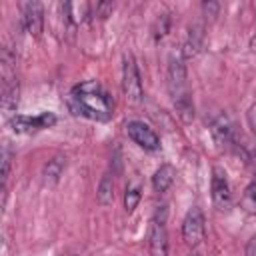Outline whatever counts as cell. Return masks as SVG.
Returning a JSON list of instances; mask_svg holds the SVG:
<instances>
[{
	"label": "cell",
	"mask_w": 256,
	"mask_h": 256,
	"mask_svg": "<svg viewBox=\"0 0 256 256\" xmlns=\"http://www.w3.org/2000/svg\"><path fill=\"white\" fill-rule=\"evenodd\" d=\"M70 106L76 114H82L90 120L106 122L112 118V102L106 90L98 80H86L72 88Z\"/></svg>",
	"instance_id": "cell-1"
},
{
	"label": "cell",
	"mask_w": 256,
	"mask_h": 256,
	"mask_svg": "<svg viewBox=\"0 0 256 256\" xmlns=\"http://www.w3.org/2000/svg\"><path fill=\"white\" fill-rule=\"evenodd\" d=\"M166 86L174 104L176 114L180 116L182 122H192L194 120V104H192V96H190V88H188V74H186V64L182 54H172L168 60V68H166Z\"/></svg>",
	"instance_id": "cell-2"
},
{
	"label": "cell",
	"mask_w": 256,
	"mask_h": 256,
	"mask_svg": "<svg viewBox=\"0 0 256 256\" xmlns=\"http://www.w3.org/2000/svg\"><path fill=\"white\" fill-rule=\"evenodd\" d=\"M0 74H2V110L6 114H14L20 100V84L16 78V56L10 48H2L0 52Z\"/></svg>",
	"instance_id": "cell-3"
},
{
	"label": "cell",
	"mask_w": 256,
	"mask_h": 256,
	"mask_svg": "<svg viewBox=\"0 0 256 256\" xmlns=\"http://www.w3.org/2000/svg\"><path fill=\"white\" fill-rule=\"evenodd\" d=\"M122 92L130 106H138L144 100V88L140 80V72L132 54H124L122 58Z\"/></svg>",
	"instance_id": "cell-4"
},
{
	"label": "cell",
	"mask_w": 256,
	"mask_h": 256,
	"mask_svg": "<svg viewBox=\"0 0 256 256\" xmlns=\"http://www.w3.org/2000/svg\"><path fill=\"white\" fill-rule=\"evenodd\" d=\"M148 252L150 256H168V230H166V206H158L148 224Z\"/></svg>",
	"instance_id": "cell-5"
},
{
	"label": "cell",
	"mask_w": 256,
	"mask_h": 256,
	"mask_svg": "<svg viewBox=\"0 0 256 256\" xmlns=\"http://www.w3.org/2000/svg\"><path fill=\"white\" fill-rule=\"evenodd\" d=\"M182 238L190 248H196L202 244V240L206 238V220H204V212L198 206H192L184 220H182Z\"/></svg>",
	"instance_id": "cell-6"
},
{
	"label": "cell",
	"mask_w": 256,
	"mask_h": 256,
	"mask_svg": "<svg viewBox=\"0 0 256 256\" xmlns=\"http://www.w3.org/2000/svg\"><path fill=\"white\" fill-rule=\"evenodd\" d=\"M210 134L214 138V142L220 146V148H228V150H234L236 142L240 140V134L236 132V126L232 122V118L222 112L218 114L212 122H210Z\"/></svg>",
	"instance_id": "cell-7"
},
{
	"label": "cell",
	"mask_w": 256,
	"mask_h": 256,
	"mask_svg": "<svg viewBox=\"0 0 256 256\" xmlns=\"http://www.w3.org/2000/svg\"><path fill=\"white\" fill-rule=\"evenodd\" d=\"M56 124V116L52 112H42L38 116H22V114H14L8 120V126L14 134H30L34 130H44V128H52Z\"/></svg>",
	"instance_id": "cell-8"
},
{
	"label": "cell",
	"mask_w": 256,
	"mask_h": 256,
	"mask_svg": "<svg viewBox=\"0 0 256 256\" xmlns=\"http://www.w3.org/2000/svg\"><path fill=\"white\" fill-rule=\"evenodd\" d=\"M210 192H212V202L218 210H228L232 204V192L230 184L226 178V172L220 166L212 168V182H210Z\"/></svg>",
	"instance_id": "cell-9"
},
{
	"label": "cell",
	"mask_w": 256,
	"mask_h": 256,
	"mask_svg": "<svg viewBox=\"0 0 256 256\" xmlns=\"http://www.w3.org/2000/svg\"><path fill=\"white\" fill-rule=\"evenodd\" d=\"M126 134L132 138L134 144H138L140 148H144V150H148V152H154V150L160 148V138H158V134H156L148 124H144V122H140V120L128 122V124H126Z\"/></svg>",
	"instance_id": "cell-10"
},
{
	"label": "cell",
	"mask_w": 256,
	"mask_h": 256,
	"mask_svg": "<svg viewBox=\"0 0 256 256\" xmlns=\"http://www.w3.org/2000/svg\"><path fill=\"white\" fill-rule=\"evenodd\" d=\"M22 20H24V28L30 36L38 38L44 30V6L42 2H24L22 4Z\"/></svg>",
	"instance_id": "cell-11"
},
{
	"label": "cell",
	"mask_w": 256,
	"mask_h": 256,
	"mask_svg": "<svg viewBox=\"0 0 256 256\" xmlns=\"http://www.w3.org/2000/svg\"><path fill=\"white\" fill-rule=\"evenodd\" d=\"M202 42H204V24L202 22H192L188 26V32H186V38H184V44H182V58H194L200 48H202Z\"/></svg>",
	"instance_id": "cell-12"
},
{
	"label": "cell",
	"mask_w": 256,
	"mask_h": 256,
	"mask_svg": "<svg viewBox=\"0 0 256 256\" xmlns=\"http://www.w3.org/2000/svg\"><path fill=\"white\" fill-rule=\"evenodd\" d=\"M64 168H66V158L64 156L58 154V156L50 158L44 164V168H42V180H44V184H48V186L58 184L60 176L64 174Z\"/></svg>",
	"instance_id": "cell-13"
},
{
	"label": "cell",
	"mask_w": 256,
	"mask_h": 256,
	"mask_svg": "<svg viewBox=\"0 0 256 256\" xmlns=\"http://www.w3.org/2000/svg\"><path fill=\"white\" fill-rule=\"evenodd\" d=\"M174 176H176L174 166H172V164H162V166L154 172V176H152V188H154V192H160V194L166 192V190L172 186Z\"/></svg>",
	"instance_id": "cell-14"
},
{
	"label": "cell",
	"mask_w": 256,
	"mask_h": 256,
	"mask_svg": "<svg viewBox=\"0 0 256 256\" xmlns=\"http://www.w3.org/2000/svg\"><path fill=\"white\" fill-rule=\"evenodd\" d=\"M96 202L104 208L114 202V180L108 172L100 178V184H98V190H96Z\"/></svg>",
	"instance_id": "cell-15"
},
{
	"label": "cell",
	"mask_w": 256,
	"mask_h": 256,
	"mask_svg": "<svg viewBox=\"0 0 256 256\" xmlns=\"http://www.w3.org/2000/svg\"><path fill=\"white\" fill-rule=\"evenodd\" d=\"M240 206L244 208V212L256 214V178L244 188L242 198H240Z\"/></svg>",
	"instance_id": "cell-16"
},
{
	"label": "cell",
	"mask_w": 256,
	"mask_h": 256,
	"mask_svg": "<svg viewBox=\"0 0 256 256\" xmlns=\"http://www.w3.org/2000/svg\"><path fill=\"white\" fill-rule=\"evenodd\" d=\"M170 14H158V18L154 20V26H152V36L156 42H160L168 32H170Z\"/></svg>",
	"instance_id": "cell-17"
},
{
	"label": "cell",
	"mask_w": 256,
	"mask_h": 256,
	"mask_svg": "<svg viewBox=\"0 0 256 256\" xmlns=\"http://www.w3.org/2000/svg\"><path fill=\"white\" fill-rule=\"evenodd\" d=\"M140 198H142V194H140V186H136V184L128 186L126 192H124V210H126L128 214L134 212V210L138 208V204H140Z\"/></svg>",
	"instance_id": "cell-18"
},
{
	"label": "cell",
	"mask_w": 256,
	"mask_h": 256,
	"mask_svg": "<svg viewBox=\"0 0 256 256\" xmlns=\"http://www.w3.org/2000/svg\"><path fill=\"white\" fill-rule=\"evenodd\" d=\"M10 168H12V152H10L8 144H4V146H2V172H0V176H2V186H6V182H8Z\"/></svg>",
	"instance_id": "cell-19"
},
{
	"label": "cell",
	"mask_w": 256,
	"mask_h": 256,
	"mask_svg": "<svg viewBox=\"0 0 256 256\" xmlns=\"http://www.w3.org/2000/svg\"><path fill=\"white\" fill-rule=\"evenodd\" d=\"M218 12H220V4H218V2H214V0H206V2H202V14H204L206 20L212 22V20L218 16Z\"/></svg>",
	"instance_id": "cell-20"
},
{
	"label": "cell",
	"mask_w": 256,
	"mask_h": 256,
	"mask_svg": "<svg viewBox=\"0 0 256 256\" xmlns=\"http://www.w3.org/2000/svg\"><path fill=\"white\" fill-rule=\"evenodd\" d=\"M112 10H114V4H112V2H98V4H96V16L102 18V20L108 18V14H110Z\"/></svg>",
	"instance_id": "cell-21"
},
{
	"label": "cell",
	"mask_w": 256,
	"mask_h": 256,
	"mask_svg": "<svg viewBox=\"0 0 256 256\" xmlns=\"http://www.w3.org/2000/svg\"><path fill=\"white\" fill-rule=\"evenodd\" d=\"M248 122H250V126H252V132L256 134V104L250 106V110H248Z\"/></svg>",
	"instance_id": "cell-22"
},
{
	"label": "cell",
	"mask_w": 256,
	"mask_h": 256,
	"mask_svg": "<svg viewBox=\"0 0 256 256\" xmlns=\"http://www.w3.org/2000/svg\"><path fill=\"white\" fill-rule=\"evenodd\" d=\"M246 256H256V234L246 244Z\"/></svg>",
	"instance_id": "cell-23"
},
{
	"label": "cell",
	"mask_w": 256,
	"mask_h": 256,
	"mask_svg": "<svg viewBox=\"0 0 256 256\" xmlns=\"http://www.w3.org/2000/svg\"><path fill=\"white\" fill-rule=\"evenodd\" d=\"M248 48H250L252 54H256V32L252 34V38H250V42H248Z\"/></svg>",
	"instance_id": "cell-24"
}]
</instances>
